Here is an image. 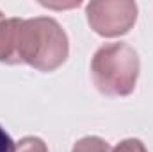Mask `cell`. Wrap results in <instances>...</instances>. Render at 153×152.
<instances>
[{
    "instance_id": "cell-5",
    "label": "cell",
    "mask_w": 153,
    "mask_h": 152,
    "mask_svg": "<svg viewBox=\"0 0 153 152\" xmlns=\"http://www.w3.org/2000/svg\"><path fill=\"white\" fill-rule=\"evenodd\" d=\"M14 152H48V147L38 136H25L16 143Z\"/></svg>"
},
{
    "instance_id": "cell-1",
    "label": "cell",
    "mask_w": 153,
    "mask_h": 152,
    "mask_svg": "<svg viewBox=\"0 0 153 152\" xmlns=\"http://www.w3.org/2000/svg\"><path fill=\"white\" fill-rule=\"evenodd\" d=\"M70 54L68 34L55 18H4L0 22V63L29 65L39 72L57 70Z\"/></svg>"
},
{
    "instance_id": "cell-2",
    "label": "cell",
    "mask_w": 153,
    "mask_h": 152,
    "mask_svg": "<svg viewBox=\"0 0 153 152\" xmlns=\"http://www.w3.org/2000/svg\"><path fill=\"white\" fill-rule=\"evenodd\" d=\"M141 61L134 47L125 41L102 45L91 61V75L100 93L107 97H126L134 93Z\"/></svg>"
},
{
    "instance_id": "cell-4",
    "label": "cell",
    "mask_w": 153,
    "mask_h": 152,
    "mask_svg": "<svg viewBox=\"0 0 153 152\" xmlns=\"http://www.w3.org/2000/svg\"><path fill=\"white\" fill-rule=\"evenodd\" d=\"M71 152H112V149L100 136H85L73 145Z\"/></svg>"
},
{
    "instance_id": "cell-6",
    "label": "cell",
    "mask_w": 153,
    "mask_h": 152,
    "mask_svg": "<svg viewBox=\"0 0 153 152\" xmlns=\"http://www.w3.org/2000/svg\"><path fill=\"white\" fill-rule=\"evenodd\" d=\"M112 152H148V150H146V147H144V143L141 140H137V138H126V140L119 141L112 149Z\"/></svg>"
},
{
    "instance_id": "cell-7",
    "label": "cell",
    "mask_w": 153,
    "mask_h": 152,
    "mask_svg": "<svg viewBox=\"0 0 153 152\" xmlns=\"http://www.w3.org/2000/svg\"><path fill=\"white\" fill-rule=\"evenodd\" d=\"M14 149H16V143L0 125V152H14Z\"/></svg>"
},
{
    "instance_id": "cell-3",
    "label": "cell",
    "mask_w": 153,
    "mask_h": 152,
    "mask_svg": "<svg viewBox=\"0 0 153 152\" xmlns=\"http://www.w3.org/2000/svg\"><path fill=\"white\" fill-rule=\"evenodd\" d=\"M89 27L103 38L125 36L137 22V4L132 0H93L85 5Z\"/></svg>"
},
{
    "instance_id": "cell-8",
    "label": "cell",
    "mask_w": 153,
    "mask_h": 152,
    "mask_svg": "<svg viewBox=\"0 0 153 152\" xmlns=\"http://www.w3.org/2000/svg\"><path fill=\"white\" fill-rule=\"evenodd\" d=\"M2 20H4V13L0 11V22H2Z\"/></svg>"
}]
</instances>
